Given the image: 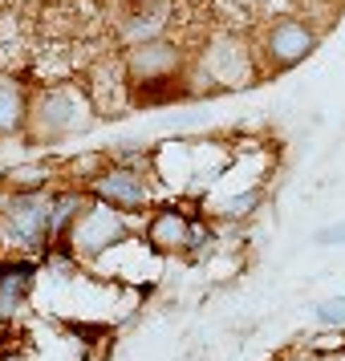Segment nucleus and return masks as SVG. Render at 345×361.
Listing matches in <instances>:
<instances>
[{
	"instance_id": "obj_1",
	"label": "nucleus",
	"mask_w": 345,
	"mask_h": 361,
	"mask_svg": "<svg viewBox=\"0 0 345 361\" xmlns=\"http://www.w3.org/2000/svg\"><path fill=\"white\" fill-rule=\"evenodd\" d=\"M94 102L90 94L73 90V85H41L29 94V122H25V142L33 147H53V142H66L78 134L94 130Z\"/></svg>"
},
{
	"instance_id": "obj_2",
	"label": "nucleus",
	"mask_w": 345,
	"mask_h": 361,
	"mask_svg": "<svg viewBox=\"0 0 345 361\" xmlns=\"http://www.w3.org/2000/svg\"><path fill=\"white\" fill-rule=\"evenodd\" d=\"M0 231L20 252H49L53 247V203L49 191H4L0 199Z\"/></svg>"
},
{
	"instance_id": "obj_3",
	"label": "nucleus",
	"mask_w": 345,
	"mask_h": 361,
	"mask_svg": "<svg viewBox=\"0 0 345 361\" xmlns=\"http://www.w3.org/2000/svg\"><path fill=\"white\" fill-rule=\"evenodd\" d=\"M126 240H131L126 215L114 212V207H106V203H98V199H90L82 207V215L73 219V228L66 231L61 244H66L78 260H102L110 247L126 244Z\"/></svg>"
},
{
	"instance_id": "obj_4",
	"label": "nucleus",
	"mask_w": 345,
	"mask_h": 361,
	"mask_svg": "<svg viewBox=\"0 0 345 361\" xmlns=\"http://www.w3.org/2000/svg\"><path fill=\"white\" fill-rule=\"evenodd\" d=\"M183 66H187V53L183 45H175L171 37H143V41H131L126 53H122V73L131 85H171L183 82Z\"/></svg>"
},
{
	"instance_id": "obj_5",
	"label": "nucleus",
	"mask_w": 345,
	"mask_h": 361,
	"mask_svg": "<svg viewBox=\"0 0 345 361\" xmlns=\"http://www.w3.org/2000/svg\"><path fill=\"white\" fill-rule=\"evenodd\" d=\"M85 191H90V199H98V203H106V207H114L122 215H143L155 207V187H150L147 171L138 163L110 159L94 179L85 183Z\"/></svg>"
},
{
	"instance_id": "obj_6",
	"label": "nucleus",
	"mask_w": 345,
	"mask_h": 361,
	"mask_svg": "<svg viewBox=\"0 0 345 361\" xmlns=\"http://www.w3.org/2000/svg\"><path fill=\"white\" fill-rule=\"evenodd\" d=\"M321 45V33L313 29L309 20L301 17H277L264 25L260 33V45H256V53H260V66L264 69H296L305 57H313V49Z\"/></svg>"
},
{
	"instance_id": "obj_7",
	"label": "nucleus",
	"mask_w": 345,
	"mask_h": 361,
	"mask_svg": "<svg viewBox=\"0 0 345 361\" xmlns=\"http://www.w3.org/2000/svg\"><path fill=\"white\" fill-rule=\"evenodd\" d=\"M191 228H195V219L183 212V207L167 203V207H150L143 240H147V247L155 252V256H187Z\"/></svg>"
},
{
	"instance_id": "obj_8",
	"label": "nucleus",
	"mask_w": 345,
	"mask_h": 361,
	"mask_svg": "<svg viewBox=\"0 0 345 361\" xmlns=\"http://www.w3.org/2000/svg\"><path fill=\"white\" fill-rule=\"evenodd\" d=\"M37 268L33 260H0V321H13L17 312H25V305L33 300L37 288Z\"/></svg>"
},
{
	"instance_id": "obj_9",
	"label": "nucleus",
	"mask_w": 345,
	"mask_h": 361,
	"mask_svg": "<svg viewBox=\"0 0 345 361\" xmlns=\"http://www.w3.org/2000/svg\"><path fill=\"white\" fill-rule=\"evenodd\" d=\"M167 13H171V0H118L114 17H118V33L131 41H143V37H155L163 29Z\"/></svg>"
},
{
	"instance_id": "obj_10",
	"label": "nucleus",
	"mask_w": 345,
	"mask_h": 361,
	"mask_svg": "<svg viewBox=\"0 0 345 361\" xmlns=\"http://www.w3.org/2000/svg\"><path fill=\"white\" fill-rule=\"evenodd\" d=\"M25 122H29V85L0 73V138L25 134Z\"/></svg>"
},
{
	"instance_id": "obj_11",
	"label": "nucleus",
	"mask_w": 345,
	"mask_h": 361,
	"mask_svg": "<svg viewBox=\"0 0 345 361\" xmlns=\"http://www.w3.org/2000/svg\"><path fill=\"white\" fill-rule=\"evenodd\" d=\"M53 183V166L49 163H17L0 175V187L4 191H17V195H29V191H49Z\"/></svg>"
},
{
	"instance_id": "obj_12",
	"label": "nucleus",
	"mask_w": 345,
	"mask_h": 361,
	"mask_svg": "<svg viewBox=\"0 0 345 361\" xmlns=\"http://www.w3.org/2000/svg\"><path fill=\"white\" fill-rule=\"evenodd\" d=\"M260 187H248V191H240V195L224 199V203H215V212L228 215V219H244V215H252L256 207H260Z\"/></svg>"
},
{
	"instance_id": "obj_13",
	"label": "nucleus",
	"mask_w": 345,
	"mask_h": 361,
	"mask_svg": "<svg viewBox=\"0 0 345 361\" xmlns=\"http://www.w3.org/2000/svg\"><path fill=\"white\" fill-rule=\"evenodd\" d=\"M313 312L325 329H345V296H325V300H317Z\"/></svg>"
},
{
	"instance_id": "obj_14",
	"label": "nucleus",
	"mask_w": 345,
	"mask_h": 361,
	"mask_svg": "<svg viewBox=\"0 0 345 361\" xmlns=\"http://www.w3.org/2000/svg\"><path fill=\"white\" fill-rule=\"evenodd\" d=\"M313 240H317V244H345V224H329V228H321Z\"/></svg>"
},
{
	"instance_id": "obj_15",
	"label": "nucleus",
	"mask_w": 345,
	"mask_h": 361,
	"mask_svg": "<svg viewBox=\"0 0 345 361\" xmlns=\"http://www.w3.org/2000/svg\"><path fill=\"white\" fill-rule=\"evenodd\" d=\"M313 361H345V349H329V353H317Z\"/></svg>"
},
{
	"instance_id": "obj_16",
	"label": "nucleus",
	"mask_w": 345,
	"mask_h": 361,
	"mask_svg": "<svg viewBox=\"0 0 345 361\" xmlns=\"http://www.w3.org/2000/svg\"><path fill=\"white\" fill-rule=\"evenodd\" d=\"M0 361H29L25 353H13V349H0Z\"/></svg>"
},
{
	"instance_id": "obj_17",
	"label": "nucleus",
	"mask_w": 345,
	"mask_h": 361,
	"mask_svg": "<svg viewBox=\"0 0 345 361\" xmlns=\"http://www.w3.org/2000/svg\"><path fill=\"white\" fill-rule=\"evenodd\" d=\"M277 361H289V357H277Z\"/></svg>"
},
{
	"instance_id": "obj_18",
	"label": "nucleus",
	"mask_w": 345,
	"mask_h": 361,
	"mask_svg": "<svg viewBox=\"0 0 345 361\" xmlns=\"http://www.w3.org/2000/svg\"><path fill=\"white\" fill-rule=\"evenodd\" d=\"M0 325H4V321H0Z\"/></svg>"
}]
</instances>
